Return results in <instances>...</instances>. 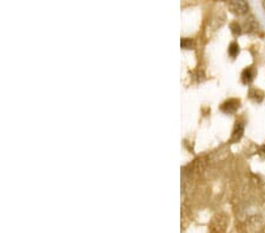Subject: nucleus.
<instances>
[{"instance_id":"nucleus-9","label":"nucleus","mask_w":265,"mask_h":233,"mask_svg":"<svg viewBox=\"0 0 265 233\" xmlns=\"http://www.w3.org/2000/svg\"><path fill=\"white\" fill-rule=\"evenodd\" d=\"M262 152H264V153H265V145L263 146V147H262Z\"/></svg>"},{"instance_id":"nucleus-5","label":"nucleus","mask_w":265,"mask_h":233,"mask_svg":"<svg viewBox=\"0 0 265 233\" xmlns=\"http://www.w3.org/2000/svg\"><path fill=\"white\" fill-rule=\"evenodd\" d=\"M255 70L251 69V67H247L242 73V80H243L244 84H250L253 80V78H255Z\"/></svg>"},{"instance_id":"nucleus-4","label":"nucleus","mask_w":265,"mask_h":233,"mask_svg":"<svg viewBox=\"0 0 265 233\" xmlns=\"http://www.w3.org/2000/svg\"><path fill=\"white\" fill-rule=\"evenodd\" d=\"M244 133V124L241 122H237L235 125V128H233L232 137H231V142H238L239 139L242 138Z\"/></svg>"},{"instance_id":"nucleus-2","label":"nucleus","mask_w":265,"mask_h":233,"mask_svg":"<svg viewBox=\"0 0 265 233\" xmlns=\"http://www.w3.org/2000/svg\"><path fill=\"white\" fill-rule=\"evenodd\" d=\"M239 105H241V102L238 99H229L223 104L221 109L225 113H235L237 109L239 108Z\"/></svg>"},{"instance_id":"nucleus-3","label":"nucleus","mask_w":265,"mask_h":233,"mask_svg":"<svg viewBox=\"0 0 265 233\" xmlns=\"http://www.w3.org/2000/svg\"><path fill=\"white\" fill-rule=\"evenodd\" d=\"M225 226H227V220H225V218L218 215V217L213 219L212 225H211V231H212V233H224Z\"/></svg>"},{"instance_id":"nucleus-1","label":"nucleus","mask_w":265,"mask_h":233,"mask_svg":"<svg viewBox=\"0 0 265 233\" xmlns=\"http://www.w3.org/2000/svg\"><path fill=\"white\" fill-rule=\"evenodd\" d=\"M229 7L231 12L238 16L245 15L247 12V10H249V5L245 1H232L229 4Z\"/></svg>"},{"instance_id":"nucleus-8","label":"nucleus","mask_w":265,"mask_h":233,"mask_svg":"<svg viewBox=\"0 0 265 233\" xmlns=\"http://www.w3.org/2000/svg\"><path fill=\"white\" fill-rule=\"evenodd\" d=\"M231 29H232V32H233V35H241V26H239L238 24H237V22H233V24H231Z\"/></svg>"},{"instance_id":"nucleus-6","label":"nucleus","mask_w":265,"mask_h":233,"mask_svg":"<svg viewBox=\"0 0 265 233\" xmlns=\"http://www.w3.org/2000/svg\"><path fill=\"white\" fill-rule=\"evenodd\" d=\"M249 97L252 100H255V102L261 103L262 100H263V98H264V93H263V91H261V90L252 89V90H250Z\"/></svg>"},{"instance_id":"nucleus-7","label":"nucleus","mask_w":265,"mask_h":233,"mask_svg":"<svg viewBox=\"0 0 265 233\" xmlns=\"http://www.w3.org/2000/svg\"><path fill=\"white\" fill-rule=\"evenodd\" d=\"M238 52H239V46H238V44L237 43H232L229 46V54L231 55V57L232 58H235L237 54H238Z\"/></svg>"}]
</instances>
